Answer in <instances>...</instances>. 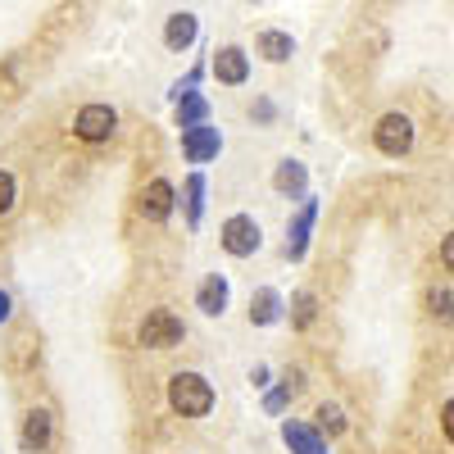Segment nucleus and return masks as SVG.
I'll return each instance as SVG.
<instances>
[{"label": "nucleus", "mask_w": 454, "mask_h": 454, "mask_svg": "<svg viewBox=\"0 0 454 454\" xmlns=\"http://www.w3.org/2000/svg\"><path fill=\"white\" fill-rule=\"evenodd\" d=\"M214 387H209V377L200 372H173L168 377V409L182 413V419H205V413L214 409Z\"/></svg>", "instance_id": "nucleus-1"}, {"label": "nucleus", "mask_w": 454, "mask_h": 454, "mask_svg": "<svg viewBox=\"0 0 454 454\" xmlns=\"http://www.w3.org/2000/svg\"><path fill=\"white\" fill-rule=\"evenodd\" d=\"M137 340H141L145 350H173V346H182V340H186V323L173 309H150L141 318V327H137Z\"/></svg>", "instance_id": "nucleus-2"}, {"label": "nucleus", "mask_w": 454, "mask_h": 454, "mask_svg": "<svg viewBox=\"0 0 454 454\" xmlns=\"http://www.w3.org/2000/svg\"><path fill=\"white\" fill-rule=\"evenodd\" d=\"M372 145L382 150L387 160H404L409 150H413V119H409V114H400V109L382 114L377 128H372Z\"/></svg>", "instance_id": "nucleus-3"}, {"label": "nucleus", "mask_w": 454, "mask_h": 454, "mask_svg": "<svg viewBox=\"0 0 454 454\" xmlns=\"http://www.w3.org/2000/svg\"><path fill=\"white\" fill-rule=\"evenodd\" d=\"M218 241H223V250L232 254V259H250V254L263 246V227H259L254 214H232V218L223 223Z\"/></svg>", "instance_id": "nucleus-4"}, {"label": "nucleus", "mask_w": 454, "mask_h": 454, "mask_svg": "<svg viewBox=\"0 0 454 454\" xmlns=\"http://www.w3.org/2000/svg\"><path fill=\"white\" fill-rule=\"evenodd\" d=\"M114 132H119V109L114 105H82L78 109V119H73V137L78 141H87V145H100V141H109Z\"/></svg>", "instance_id": "nucleus-5"}, {"label": "nucleus", "mask_w": 454, "mask_h": 454, "mask_svg": "<svg viewBox=\"0 0 454 454\" xmlns=\"http://www.w3.org/2000/svg\"><path fill=\"white\" fill-rule=\"evenodd\" d=\"M173 205H177V192H173L168 177H150V182L141 186V196H137V214H141L145 223H168Z\"/></svg>", "instance_id": "nucleus-6"}, {"label": "nucleus", "mask_w": 454, "mask_h": 454, "mask_svg": "<svg viewBox=\"0 0 454 454\" xmlns=\"http://www.w3.org/2000/svg\"><path fill=\"white\" fill-rule=\"evenodd\" d=\"M209 73L223 87H246L250 82V55L241 46H218L214 59H209Z\"/></svg>", "instance_id": "nucleus-7"}, {"label": "nucleus", "mask_w": 454, "mask_h": 454, "mask_svg": "<svg viewBox=\"0 0 454 454\" xmlns=\"http://www.w3.org/2000/svg\"><path fill=\"white\" fill-rule=\"evenodd\" d=\"M314 223H318V200L305 196V205H300V214L286 223V259L300 263L309 254V232H314Z\"/></svg>", "instance_id": "nucleus-8"}, {"label": "nucleus", "mask_w": 454, "mask_h": 454, "mask_svg": "<svg viewBox=\"0 0 454 454\" xmlns=\"http://www.w3.org/2000/svg\"><path fill=\"white\" fill-rule=\"evenodd\" d=\"M218 150H223V132L209 128V123L182 132V155H186V164H209V160H218Z\"/></svg>", "instance_id": "nucleus-9"}, {"label": "nucleus", "mask_w": 454, "mask_h": 454, "mask_svg": "<svg viewBox=\"0 0 454 454\" xmlns=\"http://www.w3.org/2000/svg\"><path fill=\"white\" fill-rule=\"evenodd\" d=\"M55 441V419H51V409H27L23 413V432H19V445L27 454H46Z\"/></svg>", "instance_id": "nucleus-10"}, {"label": "nucleus", "mask_w": 454, "mask_h": 454, "mask_svg": "<svg viewBox=\"0 0 454 454\" xmlns=\"http://www.w3.org/2000/svg\"><path fill=\"white\" fill-rule=\"evenodd\" d=\"M227 300H232V286H227V278H223V273H209V278L200 282V291H196V309H200L205 318H223V314H227Z\"/></svg>", "instance_id": "nucleus-11"}, {"label": "nucleus", "mask_w": 454, "mask_h": 454, "mask_svg": "<svg viewBox=\"0 0 454 454\" xmlns=\"http://www.w3.org/2000/svg\"><path fill=\"white\" fill-rule=\"evenodd\" d=\"M282 314H286V300L278 286H259L250 295V323L254 327H273V323H282Z\"/></svg>", "instance_id": "nucleus-12"}, {"label": "nucleus", "mask_w": 454, "mask_h": 454, "mask_svg": "<svg viewBox=\"0 0 454 454\" xmlns=\"http://www.w3.org/2000/svg\"><path fill=\"white\" fill-rule=\"evenodd\" d=\"M196 36H200V19H196L192 10L168 14V23H164V46H168V51H192Z\"/></svg>", "instance_id": "nucleus-13"}, {"label": "nucleus", "mask_w": 454, "mask_h": 454, "mask_svg": "<svg viewBox=\"0 0 454 454\" xmlns=\"http://www.w3.org/2000/svg\"><path fill=\"white\" fill-rule=\"evenodd\" d=\"M282 441H286V450H291V454H327L323 432H318V427H309V423H295V419H286V423H282Z\"/></svg>", "instance_id": "nucleus-14"}, {"label": "nucleus", "mask_w": 454, "mask_h": 454, "mask_svg": "<svg viewBox=\"0 0 454 454\" xmlns=\"http://www.w3.org/2000/svg\"><path fill=\"white\" fill-rule=\"evenodd\" d=\"M273 192L305 200V196H309V168L300 164V160H282V164L273 168Z\"/></svg>", "instance_id": "nucleus-15"}, {"label": "nucleus", "mask_w": 454, "mask_h": 454, "mask_svg": "<svg viewBox=\"0 0 454 454\" xmlns=\"http://www.w3.org/2000/svg\"><path fill=\"white\" fill-rule=\"evenodd\" d=\"M254 55H263L269 64H286V59L295 55V36L282 32V27H263V32L254 36Z\"/></svg>", "instance_id": "nucleus-16"}, {"label": "nucleus", "mask_w": 454, "mask_h": 454, "mask_svg": "<svg viewBox=\"0 0 454 454\" xmlns=\"http://www.w3.org/2000/svg\"><path fill=\"white\" fill-rule=\"evenodd\" d=\"M173 105H177V109H173V123H177V132L209 123V100H205L200 91H186V96H177Z\"/></svg>", "instance_id": "nucleus-17"}, {"label": "nucleus", "mask_w": 454, "mask_h": 454, "mask_svg": "<svg viewBox=\"0 0 454 454\" xmlns=\"http://www.w3.org/2000/svg\"><path fill=\"white\" fill-rule=\"evenodd\" d=\"M300 391H305V372H300V368H291V372H282L278 377V387L269 391V395H263V413H282Z\"/></svg>", "instance_id": "nucleus-18"}, {"label": "nucleus", "mask_w": 454, "mask_h": 454, "mask_svg": "<svg viewBox=\"0 0 454 454\" xmlns=\"http://www.w3.org/2000/svg\"><path fill=\"white\" fill-rule=\"evenodd\" d=\"M182 214H186V227H200V214H205V173H192L182 182Z\"/></svg>", "instance_id": "nucleus-19"}, {"label": "nucleus", "mask_w": 454, "mask_h": 454, "mask_svg": "<svg viewBox=\"0 0 454 454\" xmlns=\"http://www.w3.org/2000/svg\"><path fill=\"white\" fill-rule=\"evenodd\" d=\"M286 309H291V327H300V332H305V327L318 318V300H314V291H295Z\"/></svg>", "instance_id": "nucleus-20"}, {"label": "nucleus", "mask_w": 454, "mask_h": 454, "mask_svg": "<svg viewBox=\"0 0 454 454\" xmlns=\"http://www.w3.org/2000/svg\"><path fill=\"white\" fill-rule=\"evenodd\" d=\"M314 419H318V432H327V436H346V413H340V404H318V413H314Z\"/></svg>", "instance_id": "nucleus-21"}, {"label": "nucleus", "mask_w": 454, "mask_h": 454, "mask_svg": "<svg viewBox=\"0 0 454 454\" xmlns=\"http://www.w3.org/2000/svg\"><path fill=\"white\" fill-rule=\"evenodd\" d=\"M427 314H432L436 323H454V295H450L445 286L427 291Z\"/></svg>", "instance_id": "nucleus-22"}, {"label": "nucleus", "mask_w": 454, "mask_h": 454, "mask_svg": "<svg viewBox=\"0 0 454 454\" xmlns=\"http://www.w3.org/2000/svg\"><path fill=\"white\" fill-rule=\"evenodd\" d=\"M14 200H19V182H14V173L0 168V214H10Z\"/></svg>", "instance_id": "nucleus-23"}, {"label": "nucleus", "mask_w": 454, "mask_h": 454, "mask_svg": "<svg viewBox=\"0 0 454 454\" xmlns=\"http://www.w3.org/2000/svg\"><path fill=\"white\" fill-rule=\"evenodd\" d=\"M200 78H205V64H196V68H192V73H186V78H182V82H173V91H168V96L177 100V96H186V91H196V87H200Z\"/></svg>", "instance_id": "nucleus-24"}, {"label": "nucleus", "mask_w": 454, "mask_h": 454, "mask_svg": "<svg viewBox=\"0 0 454 454\" xmlns=\"http://www.w3.org/2000/svg\"><path fill=\"white\" fill-rule=\"evenodd\" d=\"M441 432H445V441L454 445V395L441 404Z\"/></svg>", "instance_id": "nucleus-25"}, {"label": "nucleus", "mask_w": 454, "mask_h": 454, "mask_svg": "<svg viewBox=\"0 0 454 454\" xmlns=\"http://www.w3.org/2000/svg\"><path fill=\"white\" fill-rule=\"evenodd\" d=\"M441 269H445V273H454V232L441 241Z\"/></svg>", "instance_id": "nucleus-26"}, {"label": "nucleus", "mask_w": 454, "mask_h": 454, "mask_svg": "<svg viewBox=\"0 0 454 454\" xmlns=\"http://www.w3.org/2000/svg\"><path fill=\"white\" fill-rule=\"evenodd\" d=\"M250 114H254L259 123H273V114H278V109H273V100H259V105H254Z\"/></svg>", "instance_id": "nucleus-27"}, {"label": "nucleus", "mask_w": 454, "mask_h": 454, "mask_svg": "<svg viewBox=\"0 0 454 454\" xmlns=\"http://www.w3.org/2000/svg\"><path fill=\"white\" fill-rule=\"evenodd\" d=\"M10 314H14V300L10 291H0V323H10Z\"/></svg>", "instance_id": "nucleus-28"}, {"label": "nucleus", "mask_w": 454, "mask_h": 454, "mask_svg": "<svg viewBox=\"0 0 454 454\" xmlns=\"http://www.w3.org/2000/svg\"><path fill=\"white\" fill-rule=\"evenodd\" d=\"M250 382H254V387H269V368L254 364V368H250Z\"/></svg>", "instance_id": "nucleus-29"}]
</instances>
